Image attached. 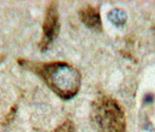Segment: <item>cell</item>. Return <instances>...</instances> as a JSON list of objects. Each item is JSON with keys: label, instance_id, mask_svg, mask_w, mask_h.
I'll return each mask as SVG.
<instances>
[{"label": "cell", "instance_id": "4", "mask_svg": "<svg viewBox=\"0 0 155 132\" xmlns=\"http://www.w3.org/2000/svg\"><path fill=\"white\" fill-rule=\"evenodd\" d=\"M80 16L82 23L87 27L94 29L95 31H101V16L98 7H93L89 5L83 8L80 11Z\"/></svg>", "mask_w": 155, "mask_h": 132}, {"label": "cell", "instance_id": "1", "mask_svg": "<svg viewBox=\"0 0 155 132\" xmlns=\"http://www.w3.org/2000/svg\"><path fill=\"white\" fill-rule=\"evenodd\" d=\"M20 64L38 74L53 92L65 101L74 98L80 90L81 76L71 64L63 61L36 63L28 61H20Z\"/></svg>", "mask_w": 155, "mask_h": 132}, {"label": "cell", "instance_id": "6", "mask_svg": "<svg viewBox=\"0 0 155 132\" xmlns=\"http://www.w3.org/2000/svg\"><path fill=\"white\" fill-rule=\"evenodd\" d=\"M52 132H77L74 123L71 120H66L57 128H55Z\"/></svg>", "mask_w": 155, "mask_h": 132}, {"label": "cell", "instance_id": "2", "mask_svg": "<svg viewBox=\"0 0 155 132\" xmlns=\"http://www.w3.org/2000/svg\"><path fill=\"white\" fill-rule=\"evenodd\" d=\"M91 115L98 132H125L124 112L112 98L106 95L98 97L93 102Z\"/></svg>", "mask_w": 155, "mask_h": 132}, {"label": "cell", "instance_id": "5", "mask_svg": "<svg viewBox=\"0 0 155 132\" xmlns=\"http://www.w3.org/2000/svg\"><path fill=\"white\" fill-rule=\"evenodd\" d=\"M107 18L114 25L120 27V26H123L126 23L127 15L124 12V10L120 9V8H115L108 13Z\"/></svg>", "mask_w": 155, "mask_h": 132}, {"label": "cell", "instance_id": "3", "mask_svg": "<svg viewBox=\"0 0 155 132\" xmlns=\"http://www.w3.org/2000/svg\"><path fill=\"white\" fill-rule=\"evenodd\" d=\"M60 29L59 14L56 2H51L49 6L45 20L43 24V37L40 42V47L42 50H46L50 44L56 38Z\"/></svg>", "mask_w": 155, "mask_h": 132}]
</instances>
